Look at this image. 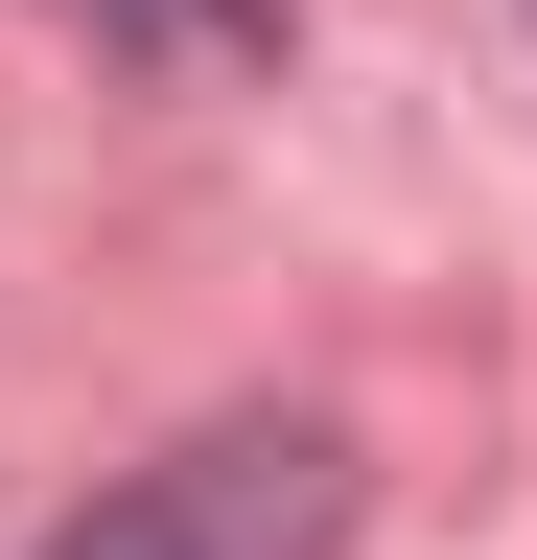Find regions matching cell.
<instances>
[{"label":"cell","instance_id":"6da1fadb","mask_svg":"<svg viewBox=\"0 0 537 560\" xmlns=\"http://www.w3.org/2000/svg\"><path fill=\"white\" fill-rule=\"evenodd\" d=\"M327 537H351V444L327 420H211L141 490H94L47 560H327Z\"/></svg>","mask_w":537,"mask_h":560},{"label":"cell","instance_id":"7a4b0ae2","mask_svg":"<svg viewBox=\"0 0 537 560\" xmlns=\"http://www.w3.org/2000/svg\"><path fill=\"white\" fill-rule=\"evenodd\" d=\"M117 47H187V70H234V47H281V0H94Z\"/></svg>","mask_w":537,"mask_h":560}]
</instances>
